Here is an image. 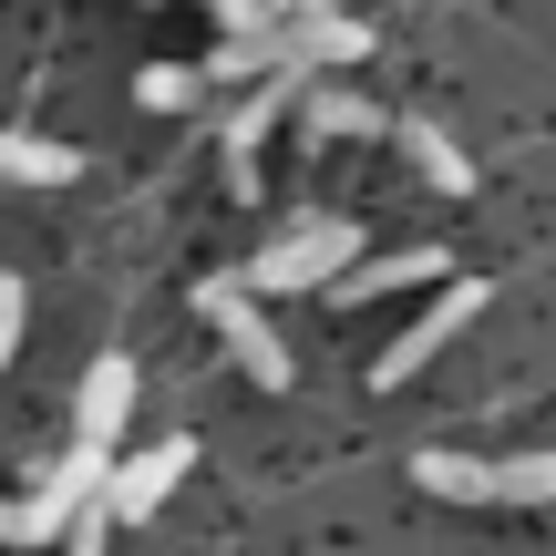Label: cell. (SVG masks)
Segmentation results:
<instances>
[{"instance_id":"cell-1","label":"cell","mask_w":556,"mask_h":556,"mask_svg":"<svg viewBox=\"0 0 556 556\" xmlns=\"http://www.w3.org/2000/svg\"><path fill=\"white\" fill-rule=\"evenodd\" d=\"M103 484H114V443H83L73 433V454H62L31 495L0 505V546H62V536H73V516H83V495H103Z\"/></svg>"},{"instance_id":"cell-2","label":"cell","mask_w":556,"mask_h":556,"mask_svg":"<svg viewBox=\"0 0 556 556\" xmlns=\"http://www.w3.org/2000/svg\"><path fill=\"white\" fill-rule=\"evenodd\" d=\"M413 484L422 495H454V505H546L556 495V454H505V464H484V454H413Z\"/></svg>"},{"instance_id":"cell-3","label":"cell","mask_w":556,"mask_h":556,"mask_svg":"<svg viewBox=\"0 0 556 556\" xmlns=\"http://www.w3.org/2000/svg\"><path fill=\"white\" fill-rule=\"evenodd\" d=\"M197 309H206V330H227V351H238V371L258 381V392H289V381H299L289 371V340L258 319V289H248V278H206Z\"/></svg>"},{"instance_id":"cell-4","label":"cell","mask_w":556,"mask_h":556,"mask_svg":"<svg viewBox=\"0 0 556 556\" xmlns=\"http://www.w3.org/2000/svg\"><path fill=\"white\" fill-rule=\"evenodd\" d=\"M340 268H361V227L351 217H319V227H299V238H278V248H258V268H248V289L258 299H278V289H330Z\"/></svg>"},{"instance_id":"cell-5","label":"cell","mask_w":556,"mask_h":556,"mask_svg":"<svg viewBox=\"0 0 556 556\" xmlns=\"http://www.w3.org/2000/svg\"><path fill=\"white\" fill-rule=\"evenodd\" d=\"M475 309H484V278H443V299H433V309H422L413 330H402L392 351L371 361V381H381V392H402V381H413V371H422V361H433L454 330H475Z\"/></svg>"},{"instance_id":"cell-6","label":"cell","mask_w":556,"mask_h":556,"mask_svg":"<svg viewBox=\"0 0 556 556\" xmlns=\"http://www.w3.org/2000/svg\"><path fill=\"white\" fill-rule=\"evenodd\" d=\"M361 52H371V31L351 11H309V21L258 31V73H319V62H361Z\"/></svg>"},{"instance_id":"cell-7","label":"cell","mask_w":556,"mask_h":556,"mask_svg":"<svg viewBox=\"0 0 556 556\" xmlns=\"http://www.w3.org/2000/svg\"><path fill=\"white\" fill-rule=\"evenodd\" d=\"M186 464H197V443H186V433H165V443H144V454H124V464H114V484H103V495H114V526L155 516V505L186 484Z\"/></svg>"},{"instance_id":"cell-8","label":"cell","mask_w":556,"mask_h":556,"mask_svg":"<svg viewBox=\"0 0 556 556\" xmlns=\"http://www.w3.org/2000/svg\"><path fill=\"white\" fill-rule=\"evenodd\" d=\"M124 413H135V361L103 351L93 371H83V392H73V433L83 443H124Z\"/></svg>"},{"instance_id":"cell-9","label":"cell","mask_w":556,"mask_h":556,"mask_svg":"<svg viewBox=\"0 0 556 556\" xmlns=\"http://www.w3.org/2000/svg\"><path fill=\"white\" fill-rule=\"evenodd\" d=\"M299 93H309V73H268L258 93L238 103V124H227V155H238V176H227V186H238V197H258V165H248V155H258V144H268V124L289 114Z\"/></svg>"},{"instance_id":"cell-10","label":"cell","mask_w":556,"mask_h":556,"mask_svg":"<svg viewBox=\"0 0 556 556\" xmlns=\"http://www.w3.org/2000/svg\"><path fill=\"white\" fill-rule=\"evenodd\" d=\"M433 278H454V258L443 248H402V258H361V268H340V299H392V289H433Z\"/></svg>"},{"instance_id":"cell-11","label":"cell","mask_w":556,"mask_h":556,"mask_svg":"<svg viewBox=\"0 0 556 556\" xmlns=\"http://www.w3.org/2000/svg\"><path fill=\"white\" fill-rule=\"evenodd\" d=\"M0 176L11 186H62V176H83V155L52 144V135H11V124H0Z\"/></svg>"},{"instance_id":"cell-12","label":"cell","mask_w":556,"mask_h":556,"mask_svg":"<svg viewBox=\"0 0 556 556\" xmlns=\"http://www.w3.org/2000/svg\"><path fill=\"white\" fill-rule=\"evenodd\" d=\"M402 155H413L422 176L443 186V197H475V165H464V144L443 135V124H422V114H413V124H402Z\"/></svg>"},{"instance_id":"cell-13","label":"cell","mask_w":556,"mask_h":556,"mask_svg":"<svg viewBox=\"0 0 556 556\" xmlns=\"http://www.w3.org/2000/svg\"><path fill=\"white\" fill-rule=\"evenodd\" d=\"M299 114H309V135L330 144V135H381V114L361 93H340V83H309V93H299Z\"/></svg>"},{"instance_id":"cell-14","label":"cell","mask_w":556,"mask_h":556,"mask_svg":"<svg viewBox=\"0 0 556 556\" xmlns=\"http://www.w3.org/2000/svg\"><path fill=\"white\" fill-rule=\"evenodd\" d=\"M197 62H144V73H135V103H144V114H186V103H197Z\"/></svg>"},{"instance_id":"cell-15","label":"cell","mask_w":556,"mask_h":556,"mask_svg":"<svg viewBox=\"0 0 556 556\" xmlns=\"http://www.w3.org/2000/svg\"><path fill=\"white\" fill-rule=\"evenodd\" d=\"M103 536H114V495H83V516H73V556H103Z\"/></svg>"},{"instance_id":"cell-16","label":"cell","mask_w":556,"mask_h":556,"mask_svg":"<svg viewBox=\"0 0 556 556\" xmlns=\"http://www.w3.org/2000/svg\"><path fill=\"white\" fill-rule=\"evenodd\" d=\"M21 319H31V289L0 278V371H11V351H21Z\"/></svg>"},{"instance_id":"cell-17","label":"cell","mask_w":556,"mask_h":556,"mask_svg":"<svg viewBox=\"0 0 556 556\" xmlns=\"http://www.w3.org/2000/svg\"><path fill=\"white\" fill-rule=\"evenodd\" d=\"M309 11H330V0H268V21H309Z\"/></svg>"}]
</instances>
